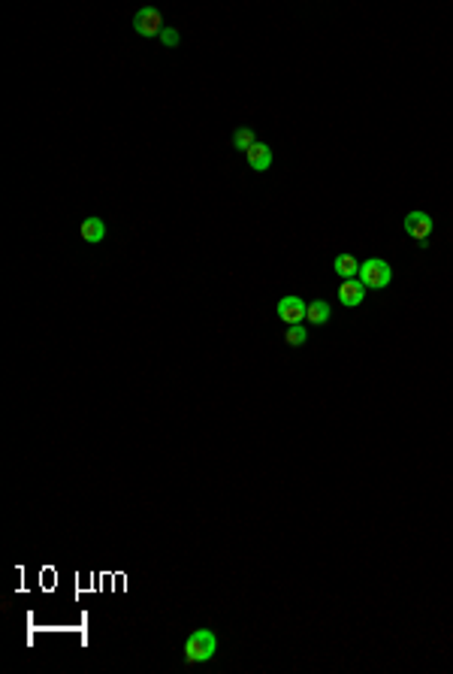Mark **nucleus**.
Returning a JSON list of instances; mask_svg holds the SVG:
<instances>
[{"label": "nucleus", "instance_id": "10", "mask_svg": "<svg viewBox=\"0 0 453 674\" xmlns=\"http://www.w3.org/2000/svg\"><path fill=\"white\" fill-rule=\"evenodd\" d=\"M330 315H333V309H330V303H323V300H314V303H308V312H305V321L312 324V326H323L326 321H330Z\"/></svg>", "mask_w": 453, "mask_h": 674}, {"label": "nucleus", "instance_id": "2", "mask_svg": "<svg viewBox=\"0 0 453 674\" xmlns=\"http://www.w3.org/2000/svg\"><path fill=\"white\" fill-rule=\"evenodd\" d=\"M360 282L365 284V287H372V291H378V287H387L390 284V278H393V269H390V263L387 260H381V257H369L365 263H360Z\"/></svg>", "mask_w": 453, "mask_h": 674}, {"label": "nucleus", "instance_id": "13", "mask_svg": "<svg viewBox=\"0 0 453 674\" xmlns=\"http://www.w3.org/2000/svg\"><path fill=\"white\" fill-rule=\"evenodd\" d=\"M160 40H163V43H167V46H169V49H176V46H179V34H176V31H169V27H167V31H163V34H160Z\"/></svg>", "mask_w": 453, "mask_h": 674}, {"label": "nucleus", "instance_id": "4", "mask_svg": "<svg viewBox=\"0 0 453 674\" xmlns=\"http://www.w3.org/2000/svg\"><path fill=\"white\" fill-rule=\"evenodd\" d=\"M133 31H137L139 36H160L163 31H167V25H163V13L154 6H146L139 9V13H133Z\"/></svg>", "mask_w": 453, "mask_h": 674}, {"label": "nucleus", "instance_id": "3", "mask_svg": "<svg viewBox=\"0 0 453 674\" xmlns=\"http://www.w3.org/2000/svg\"><path fill=\"white\" fill-rule=\"evenodd\" d=\"M405 230H408V236H411L420 248H426L432 230H435V221H432L429 212L414 209V212H408V215H405Z\"/></svg>", "mask_w": 453, "mask_h": 674}, {"label": "nucleus", "instance_id": "5", "mask_svg": "<svg viewBox=\"0 0 453 674\" xmlns=\"http://www.w3.org/2000/svg\"><path fill=\"white\" fill-rule=\"evenodd\" d=\"M275 312H278V317H281L287 326H293V324H302V321H305L308 305L300 300V296H284V300H278Z\"/></svg>", "mask_w": 453, "mask_h": 674}, {"label": "nucleus", "instance_id": "12", "mask_svg": "<svg viewBox=\"0 0 453 674\" xmlns=\"http://www.w3.org/2000/svg\"><path fill=\"white\" fill-rule=\"evenodd\" d=\"M284 342L291 345V348H302V345L308 342V330L302 324H293V326H287L284 330Z\"/></svg>", "mask_w": 453, "mask_h": 674}, {"label": "nucleus", "instance_id": "1", "mask_svg": "<svg viewBox=\"0 0 453 674\" xmlns=\"http://www.w3.org/2000/svg\"><path fill=\"white\" fill-rule=\"evenodd\" d=\"M218 650V635L211 629H197L190 638L185 641V666H200V662H209Z\"/></svg>", "mask_w": 453, "mask_h": 674}, {"label": "nucleus", "instance_id": "7", "mask_svg": "<svg viewBox=\"0 0 453 674\" xmlns=\"http://www.w3.org/2000/svg\"><path fill=\"white\" fill-rule=\"evenodd\" d=\"M245 160H248V167H251L254 172H266L269 167H272V151H269L266 142L257 139L254 146L245 151Z\"/></svg>", "mask_w": 453, "mask_h": 674}, {"label": "nucleus", "instance_id": "9", "mask_svg": "<svg viewBox=\"0 0 453 674\" xmlns=\"http://www.w3.org/2000/svg\"><path fill=\"white\" fill-rule=\"evenodd\" d=\"M333 273L339 278H344V282H348V278H356L360 275V260H356L354 254H339L333 260Z\"/></svg>", "mask_w": 453, "mask_h": 674}, {"label": "nucleus", "instance_id": "8", "mask_svg": "<svg viewBox=\"0 0 453 674\" xmlns=\"http://www.w3.org/2000/svg\"><path fill=\"white\" fill-rule=\"evenodd\" d=\"M79 236H82V242H88V245L103 242V239H106V224H103V218H85L82 224H79Z\"/></svg>", "mask_w": 453, "mask_h": 674}, {"label": "nucleus", "instance_id": "11", "mask_svg": "<svg viewBox=\"0 0 453 674\" xmlns=\"http://www.w3.org/2000/svg\"><path fill=\"white\" fill-rule=\"evenodd\" d=\"M230 142H233V149H239V151H248L257 142V133L251 130V128H239L233 137H230Z\"/></svg>", "mask_w": 453, "mask_h": 674}, {"label": "nucleus", "instance_id": "6", "mask_svg": "<svg viewBox=\"0 0 453 674\" xmlns=\"http://www.w3.org/2000/svg\"><path fill=\"white\" fill-rule=\"evenodd\" d=\"M339 300L342 305H348V309H356L363 300H365V284L360 282V278H348V282L339 284Z\"/></svg>", "mask_w": 453, "mask_h": 674}]
</instances>
